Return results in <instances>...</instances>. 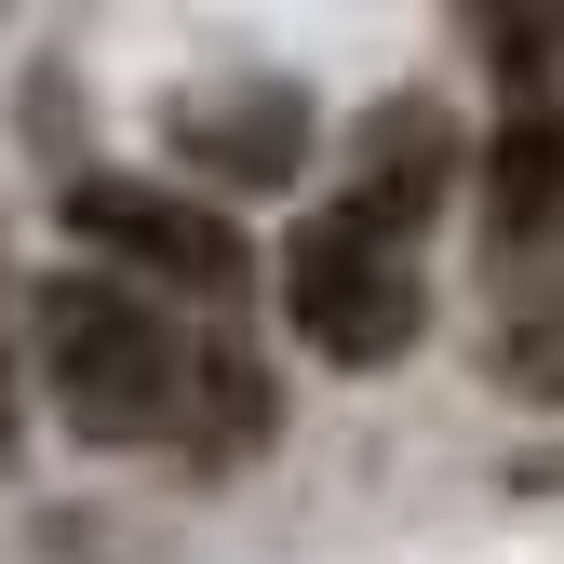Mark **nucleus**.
<instances>
[{"instance_id": "obj_1", "label": "nucleus", "mask_w": 564, "mask_h": 564, "mask_svg": "<svg viewBox=\"0 0 564 564\" xmlns=\"http://www.w3.org/2000/svg\"><path fill=\"white\" fill-rule=\"evenodd\" d=\"M28 349L41 390L82 444H188V457H242L269 444V377L229 336H202L149 296H121L108 269H67L28 296Z\"/></svg>"}, {"instance_id": "obj_2", "label": "nucleus", "mask_w": 564, "mask_h": 564, "mask_svg": "<svg viewBox=\"0 0 564 564\" xmlns=\"http://www.w3.org/2000/svg\"><path fill=\"white\" fill-rule=\"evenodd\" d=\"M282 310H296V336L323 349V364H403L431 282H416V242L349 229L336 202H323V216L296 229V256H282Z\"/></svg>"}, {"instance_id": "obj_3", "label": "nucleus", "mask_w": 564, "mask_h": 564, "mask_svg": "<svg viewBox=\"0 0 564 564\" xmlns=\"http://www.w3.org/2000/svg\"><path fill=\"white\" fill-rule=\"evenodd\" d=\"M67 229H82L108 256L121 296H149V282H175V296H242V229L216 216V202H188V188H121V175H82L67 188Z\"/></svg>"}, {"instance_id": "obj_4", "label": "nucleus", "mask_w": 564, "mask_h": 564, "mask_svg": "<svg viewBox=\"0 0 564 564\" xmlns=\"http://www.w3.org/2000/svg\"><path fill=\"white\" fill-rule=\"evenodd\" d=\"M444 188H457V134H444V108H390V121L364 134V162H349V202H336V216L416 242V229L444 216Z\"/></svg>"}, {"instance_id": "obj_5", "label": "nucleus", "mask_w": 564, "mask_h": 564, "mask_svg": "<svg viewBox=\"0 0 564 564\" xmlns=\"http://www.w3.org/2000/svg\"><path fill=\"white\" fill-rule=\"evenodd\" d=\"M175 149L229 188H282L310 149V108H296V82H242V108H175Z\"/></svg>"}, {"instance_id": "obj_6", "label": "nucleus", "mask_w": 564, "mask_h": 564, "mask_svg": "<svg viewBox=\"0 0 564 564\" xmlns=\"http://www.w3.org/2000/svg\"><path fill=\"white\" fill-rule=\"evenodd\" d=\"M484 229L511 256L564 242V108H511L498 121V149H484Z\"/></svg>"}, {"instance_id": "obj_7", "label": "nucleus", "mask_w": 564, "mask_h": 564, "mask_svg": "<svg viewBox=\"0 0 564 564\" xmlns=\"http://www.w3.org/2000/svg\"><path fill=\"white\" fill-rule=\"evenodd\" d=\"M511 377H524V390H564V296H551V310L511 336Z\"/></svg>"}, {"instance_id": "obj_8", "label": "nucleus", "mask_w": 564, "mask_h": 564, "mask_svg": "<svg viewBox=\"0 0 564 564\" xmlns=\"http://www.w3.org/2000/svg\"><path fill=\"white\" fill-rule=\"evenodd\" d=\"M0 444H14V296H0Z\"/></svg>"}]
</instances>
